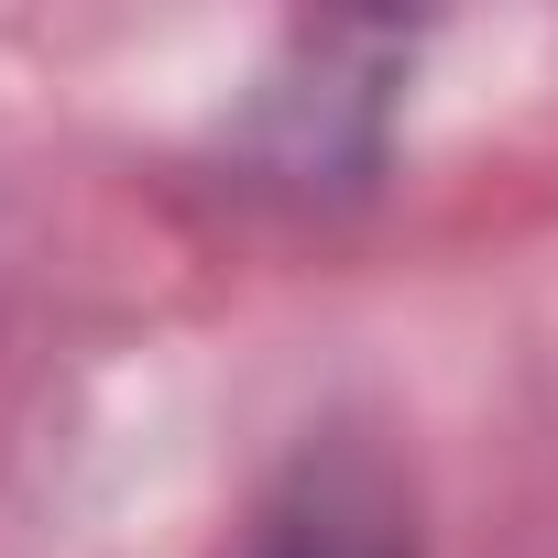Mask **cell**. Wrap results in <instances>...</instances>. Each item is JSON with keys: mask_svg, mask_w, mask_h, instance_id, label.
I'll list each match as a JSON object with an SVG mask.
<instances>
[{"mask_svg": "<svg viewBox=\"0 0 558 558\" xmlns=\"http://www.w3.org/2000/svg\"><path fill=\"white\" fill-rule=\"evenodd\" d=\"M241 558H427L416 536V493L395 471V449L373 438H307L286 471H274V493L252 504V536Z\"/></svg>", "mask_w": 558, "mask_h": 558, "instance_id": "cell-1", "label": "cell"}]
</instances>
